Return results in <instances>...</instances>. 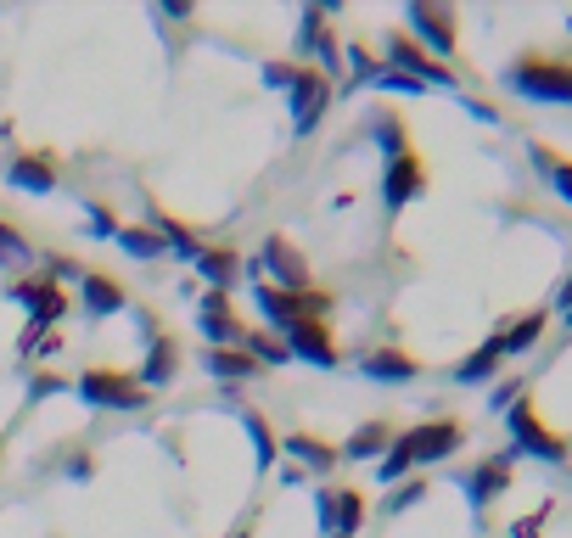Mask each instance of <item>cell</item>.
Wrapping results in <instances>:
<instances>
[{
  "label": "cell",
  "instance_id": "obj_1",
  "mask_svg": "<svg viewBox=\"0 0 572 538\" xmlns=\"http://www.w3.org/2000/svg\"><path fill=\"white\" fill-rule=\"evenodd\" d=\"M460 432L455 421H421V426H410L399 443H393V454L382 460V477L387 482H399L410 466H427V460H449V454L460 449Z\"/></svg>",
  "mask_w": 572,
  "mask_h": 538
},
{
  "label": "cell",
  "instance_id": "obj_2",
  "mask_svg": "<svg viewBox=\"0 0 572 538\" xmlns=\"http://www.w3.org/2000/svg\"><path fill=\"white\" fill-rule=\"evenodd\" d=\"M505 79H511V90H522L528 101H572V62L522 57Z\"/></svg>",
  "mask_w": 572,
  "mask_h": 538
},
{
  "label": "cell",
  "instance_id": "obj_3",
  "mask_svg": "<svg viewBox=\"0 0 572 538\" xmlns=\"http://www.w3.org/2000/svg\"><path fill=\"white\" fill-rule=\"evenodd\" d=\"M505 421H511L516 454H539V460H550V466H567V438H556L522 398H516V410H505Z\"/></svg>",
  "mask_w": 572,
  "mask_h": 538
},
{
  "label": "cell",
  "instance_id": "obj_4",
  "mask_svg": "<svg viewBox=\"0 0 572 538\" xmlns=\"http://www.w3.org/2000/svg\"><path fill=\"white\" fill-rule=\"evenodd\" d=\"M85 404L96 410H141V382L135 376H118V370H90L85 382H79Z\"/></svg>",
  "mask_w": 572,
  "mask_h": 538
},
{
  "label": "cell",
  "instance_id": "obj_5",
  "mask_svg": "<svg viewBox=\"0 0 572 538\" xmlns=\"http://www.w3.org/2000/svg\"><path fill=\"white\" fill-rule=\"evenodd\" d=\"M258 309L270 314L275 326H298V320H315V314H326V298L320 292H281V286H258Z\"/></svg>",
  "mask_w": 572,
  "mask_h": 538
},
{
  "label": "cell",
  "instance_id": "obj_6",
  "mask_svg": "<svg viewBox=\"0 0 572 538\" xmlns=\"http://www.w3.org/2000/svg\"><path fill=\"white\" fill-rule=\"evenodd\" d=\"M326 107H331V85L320 79V73H298V85H292V129L309 135Z\"/></svg>",
  "mask_w": 572,
  "mask_h": 538
},
{
  "label": "cell",
  "instance_id": "obj_7",
  "mask_svg": "<svg viewBox=\"0 0 572 538\" xmlns=\"http://www.w3.org/2000/svg\"><path fill=\"white\" fill-rule=\"evenodd\" d=\"M264 269H275L281 292H309V264H303V253L292 241H281V236L264 241Z\"/></svg>",
  "mask_w": 572,
  "mask_h": 538
},
{
  "label": "cell",
  "instance_id": "obj_8",
  "mask_svg": "<svg viewBox=\"0 0 572 538\" xmlns=\"http://www.w3.org/2000/svg\"><path fill=\"white\" fill-rule=\"evenodd\" d=\"M387 45H393V62H399V73H410V79H421V85H449V90H455V73H449V68H438V62H432L415 40L393 34Z\"/></svg>",
  "mask_w": 572,
  "mask_h": 538
},
{
  "label": "cell",
  "instance_id": "obj_9",
  "mask_svg": "<svg viewBox=\"0 0 572 538\" xmlns=\"http://www.w3.org/2000/svg\"><path fill=\"white\" fill-rule=\"evenodd\" d=\"M12 298L17 303H29V309H34V331H29V342L34 337H40V331L45 326H57V320H62V309H68V303H62V292H57V286H51V281H23V286H12Z\"/></svg>",
  "mask_w": 572,
  "mask_h": 538
},
{
  "label": "cell",
  "instance_id": "obj_10",
  "mask_svg": "<svg viewBox=\"0 0 572 538\" xmlns=\"http://www.w3.org/2000/svg\"><path fill=\"white\" fill-rule=\"evenodd\" d=\"M410 29L421 34L438 57L455 51V12H444V6H410Z\"/></svg>",
  "mask_w": 572,
  "mask_h": 538
},
{
  "label": "cell",
  "instance_id": "obj_11",
  "mask_svg": "<svg viewBox=\"0 0 572 538\" xmlns=\"http://www.w3.org/2000/svg\"><path fill=\"white\" fill-rule=\"evenodd\" d=\"M292 354L315 359L320 370H331V365H337V342H331L326 320H298V326H292Z\"/></svg>",
  "mask_w": 572,
  "mask_h": 538
},
{
  "label": "cell",
  "instance_id": "obj_12",
  "mask_svg": "<svg viewBox=\"0 0 572 538\" xmlns=\"http://www.w3.org/2000/svg\"><path fill=\"white\" fill-rule=\"evenodd\" d=\"M410 197H421V163L404 152L387 163V208H404Z\"/></svg>",
  "mask_w": 572,
  "mask_h": 538
},
{
  "label": "cell",
  "instance_id": "obj_13",
  "mask_svg": "<svg viewBox=\"0 0 572 538\" xmlns=\"http://www.w3.org/2000/svg\"><path fill=\"white\" fill-rule=\"evenodd\" d=\"M511 454H516V449H511ZM511 454L488 460V466H477L472 477H466V494H472L477 505H488L494 494H505V482H511Z\"/></svg>",
  "mask_w": 572,
  "mask_h": 538
},
{
  "label": "cell",
  "instance_id": "obj_14",
  "mask_svg": "<svg viewBox=\"0 0 572 538\" xmlns=\"http://www.w3.org/2000/svg\"><path fill=\"white\" fill-rule=\"evenodd\" d=\"M6 180H12L17 191H51V185H57V169H51L45 157H17L12 169H6Z\"/></svg>",
  "mask_w": 572,
  "mask_h": 538
},
{
  "label": "cell",
  "instance_id": "obj_15",
  "mask_svg": "<svg viewBox=\"0 0 572 538\" xmlns=\"http://www.w3.org/2000/svg\"><path fill=\"white\" fill-rule=\"evenodd\" d=\"M202 331H208L214 342H236V337H242L236 314H230V303L219 298V292H214V298H202Z\"/></svg>",
  "mask_w": 572,
  "mask_h": 538
},
{
  "label": "cell",
  "instance_id": "obj_16",
  "mask_svg": "<svg viewBox=\"0 0 572 538\" xmlns=\"http://www.w3.org/2000/svg\"><path fill=\"white\" fill-rule=\"evenodd\" d=\"M500 359H505V348H500V337H488L483 348H477L472 359H466V365L455 370L460 382H488V376H494V370H500Z\"/></svg>",
  "mask_w": 572,
  "mask_h": 538
},
{
  "label": "cell",
  "instance_id": "obj_17",
  "mask_svg": "<svg viewBox=\"0 0 572 538\" xmlns=\"http://www.w3.org/2000/svg\"><path fill=\"white\" fill-rule=\"evenodd\" d=\"M197 269L208 275V286H230L236 275H242V258L230 253V247H214V253H202Z\"/></svg>",
  "mask_w": 572,
  "mask_h": 538
},
{
  "label": "cell",
  "instance_id": "obj_18",
  "mask_svg": "<svg viewBox=\"0 0 572 538\" xmlns=\"http://www.w3.org/2000/svg\"><path fill=\"white\" fill-rule=\"evenodd\" d=\"M85 303H90V314H118L124 309V292L107 275H85Z\"/></svg>",
  "mask_w": 572,
  "mask_h": 538
},
{
  "label": "cell",
  "instance_id": "obj_19",
  "mask_svg": "<svg viewBox=\"0 0 572 538\" xmlns=\"http://www.w3.org/2000/svg\"><path fill=\"white\" fill-rule=\"evenodd\" d=\"M365 370H371L376 382H410L421 365H415L410 354H393V348H387V354H371V365H365Z\"/></svg>",
  "mask_w": 572,
  "mask_h": 538
},
{
  "label": "cell",
  "instance_id": "obj_20",
  "mask_svg": "<svg viewBox=\"0 0 572 538\" xmlns=\"http://www.w3.org/2000/svg\"><path fill=\"white\" fill-rule=\"evenodd\" d=\"M208 370H214V376H230V382H242V376H253V354H242V348H214V354H208Z\"/></svg>",
  "mask_w": 572,
  "mask_h": 538
},
{
  "label": "cell",
  "instance_id": "obj_21",
  "mask_svg": "<svg viewBox=\"0 0 572 538\" xmlns=\"http://www.w3.org/2000/svg\"><path fill=\"white\" fill-rule=\"evenodd\" d=\"M533 163L550 174V185L561 191V202H572V163H567V157H556V152H544V146H533Z\"/></svg>",
  "mask_w": 572,
  "mask_h": 538
},
{
  "label": "cell",
  "instance_id": "obj_22",
  "mask_svg": "<svg viewBox=\"0 0 572 538\" xmlns=\"http://www.w3.org/2000/svg\"><path fill=\"white\" fill-rule=\"evenodd\" d=\"M539 331H544V314H522V320H516V326L500 337V348H505V354H522V348H533V342H539Z\"/></svg>",
  "mask_w": 572,
  "mask_h": 538
},
{
  "label": "cell",
  "instance_id": "obj_23",
  "mask_svg": "<svg viewBox=\"0 0 572 538\" xmlns=\"http://www.w3.org/2000/svg\"><path fill=\"white\" fill-rule=\"evenodd\" d=\"M169 376H174V342H152V354H146V365H141V382L158 387V382H169Z\"/></svg>",
  "mask_w": 572,
  "mask_h": 538
},
{
  "label": "cell",
  "instance_id": "obj_24",
  "mask_svg": "<svg viewBox=\"0 0 572 538\" xmlns=\"http://www.w3.org/2000/svg\"><path fill=\"white\" fill-rule=\"evenodd\" d=\"M286 449L298 454L303 466H315V471H331V460H337V454H331L320 438H286Z\"/></svg>",
  "mask_w": 572,
  "mask_h": 538
},
{
  "label": "cell",
  "instance_id": "obj_25",
  "mask_svg": "<svg viewBox=\"0 0 572 538\" xmlns=\"http://www.w3.org/2000/svg\"><path fill=\"white\" fill-rule=\"evenodd\" d=\"M331 499H337V533L331 538H348L359 522H365V499L359 494H331Z\"/></svg>",
  "mask_w": 572,
  "mask_h": 538
},
{
  "label": "cell",
  "instance_id": "obj_26",
  "mask_svg": "<svg viewBox=\"0 0 572 538\" xmlns=\"http://www.w3.org/2000/svg\"><path fill=\"white\" fill-rule=\"evenodd\" d=\"M34 258V247L23 236H17L12 225H6V219H0V264H29Z\"/></svg>",
  "mask_w": 572,
  "mask_h": 538
},
{
  "label": "cell",
  "instance_id": "obj_27",
  "mask_svg": "<svg viewBox=\"0 0 572 538\" xmlns=\"http://www.w3.org/2000/svg\"><path fill=\"white\" fill-rule=\"evenodd\" d=\"M118 241H124V253H135V258L163 253V236H152V230H118Z\"/></svg>",
  "mask_w": 572,
  "mask_h": 538
},
{
  "label": "cell",
  "instance_id": "obj_28",
  "mask_svg": "<svg viewBox=\"0 0 572 538\" xmlns=\"http://www.w3.org/2000/svg\"><path fill=\"white\" fill-rule=\"evenodd\" d=\"M163 247H174V253H186V258H202V247H197V236H191L186 225H174V219H163Z\"/></svg>",
  "mask_w": 572,
  "mask_h": 538
},
{
  "label": "cell",
  "instance_id": "obj_29",
  "mask_svg": "<svg viewBox=\"0 0 572 538\" xmlns=\"http://www.w3.org/2000/svg\"><path fill=\"white\" fill-rule=\"evenodd\" d=\"M247 354H253V365H286L292 348H286V342H270V337H253L247 342Z\"/></svg>",
  "mask_w": 572,
  "mask_h": 538
},
{
  "label": "cell",
  "instance_id": "obj_30",
  "mask_svg": "<svg viewBox=\"0 0 572 538\" xmlns=\"http://www.w3.org/2000/svg\"><path fill=\"white\" fill-rule=\"evenodd\" d=\"M376 135H382L387 157H404V124H399L393 113H382V118H376Z\"/></svg>",
  "mask_w": 572,
  "mask_h": 538
},
{
  "label": "cell",
  "instance_id": "obj_31",
  "mask_svg": "<svg viewBox=\"0 0 572 538\" xmlns=\"http://www.w3.org/2000/svg\"><path fill=\"white\" fill-rule=\"evenodd\" d=\"M382 443H387V426H365V432H354V438H348V454L359 460V454L382 449Z\"/></svg>",
  "mask_w": 572,
  "mask_h": 538
},
{
  "label": "cell",
  "instance_id": "obj_32",
  "mask_svg": "<svg viewBox=\"0 0 572 538\" xmlns=\"http://www.w3.org/2000/svg\"><path fill=\"white\" fill-rule=\"evenodd\" d=\"M247 432L258 438V466H270V460H275V438L264 432V421H258V415H247Z\"/></svg>",
  "mask_w": 572,
  "mask_h": 538
},
{
  "label": "cell",
  "instance_id": "obj_33",
  "mask_svg": "<svg viewBox=\"0 0 572 538\" xmlns=\"http://www.w3.org/2000/svg\"><path fill=\"white\" fill-rule=\"evenodd\" d=\"M544 516H550V505H539L533 516H522V522L511 527V538H539V527H544Z\"/></svg>",
  "mask_w": 572,
  "mask_h": 538
},
{
  "label": "cell",
  "instance_id": "obj_34",
  "mask_svg": "<svg viewBox=\"0 0 572 538\" xmlns=\"http://www.w3.org/2000/svg\"><path fill=\"white\" fill-rule=\"evenodd\" d=\"M264 79H270V85H298V68H286V62H270V68H264Z\"/></svg>",
  "mask_w": 572,
  "mask_h": 538
},
{
  "label": "cell",
  "instance_id": "obj_35",
  "mask_svg": "<svg viewBox=\"0 0 572 538\" xmlns=\"http://www.w3.org/2000/svg\"><path fill=\"white\" fill-rule=\"evenodd\" d=\"M415 499H421V482H410V488H404L399 499H393V510H404V505H415Z\"/></svg>",
  "mask_w": 572,
  "mask_h": 538
},
{
  "label": "cell",
  "instance_id": "obj_36",
  "mask_svg": "<svg viewBox=\"0 0 572 538\" xmlns=\"http://www.w3.org/2000/svg\"><path fill=\"white\" fill-rule=\"evenodd\" d=\"M556 303H561V309H572V281H567V286H561V292H556Z\"/></svg>",
  "mask_w": 572,
  "mask_h": 538
},
{
  "label": "cell",
  "instance_id": "obj_37",
  "mask_svg": "<svg viewBox=\"0 0 572 538\" xmlns=\"http://www.w3.org/2000/svg\"><path fill=\"white\" fill-rule=\"evenodd\" d=\"M567 326H572V309H567Z\"/></svg>",
  "mask_w": 572,
  "mask_h": 538
}]
</instances>
